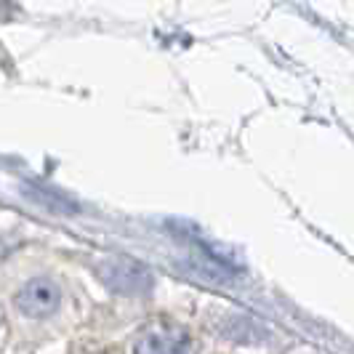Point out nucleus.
<instances>
[{
  "label": "nucleus",
  "mask_w": 354,
  "mask_h": 354,
  "mask_svg": "<svg viewBox=\"0 0 354 354\" xmlns=\"http://www.w3.org/2000/svg\"><path fill=\"white\" fill-rule=\"evenodd\" d=\"M62 301V293L59 288L46 280V277H37V280H30L19 290L17 296V306L19 312L30 315V317H46V315H53L56 306Z\"/></svg>",
  "instance_id": "nucleus-1"
},
{
  "label": "nucleus",
  "mask_w": 354,
  "mask_h": 354,
  "mask_svg": "<svg viewBox=\"0 0 354 354\" xmlns=\"http://www.w3.org/2000/svg\"><path fill=\"white\" fill-rule=\"evenodd\" d=\"M104 280L109 283V288H115L120 293H147L152 288V277L142 266L128 264V261H115L106 266Z\"/></svg>",
  "instance_id": "nucleus-2"
},
{
  "label": "nucleus",
  "mask_w": 354,
  "mask_h": 354,
  "mask_svg": "<svg viewBox=\"0 0 354 354\" xmlns=\"http://www.w3.org/2000/svg\"><path fill=\"white\" fill-rule=\"evenodd\" d=\"M142 352H184L189 349V341L184 333H152L139 344Z\"/></svg>",
  "instance_id": "nucleus-3"
}]
</instances>
